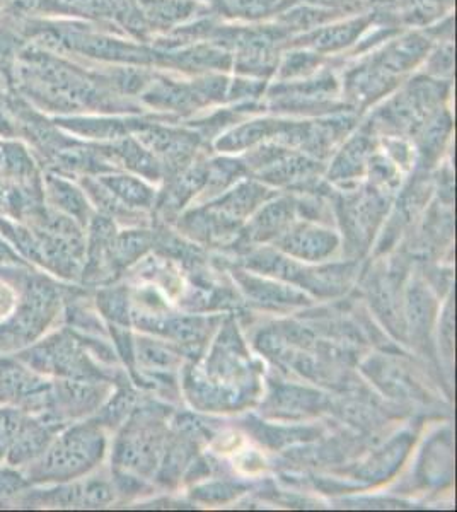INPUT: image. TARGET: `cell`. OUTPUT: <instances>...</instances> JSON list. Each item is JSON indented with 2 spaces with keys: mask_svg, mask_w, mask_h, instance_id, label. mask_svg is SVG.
I'll list each match as a JSON object with an SVG mask.
<instances>
[{
  "mask_svg": "<svg viewBox=\"0 0 457 512\" xmlns=\"http://www.w3.org/2000/svg\"><path fill=\"white\" fill-rule=\"evenodd\" d=\"M456 0H389L381 9L401 30H420L454 12Z\"/></svg>",
  "mask_w": 457,
  "mask_h": 512,
  "instance_id": "cell-7",
  "label": "cell"
},
{
  "mask_svg": "<svg viewBox=\"0 0 457 512\" xmlns=\"http://www.w3.org/2000/svg\"><path fill=\"white\" fill-rule=\"evenodd\" d=\"M215 18L226 23L258 24L277 18L287 0H209Z\"/></svg>",
  "mask_w": 457,
  "mask_h": 512,
  "instance_id": "cell-8",
  "label": "cell"
},
{
  "mask_svg": "<svg viewBox=\"0 0 457 512\" xmlns=\"http://www.w3.org/2000/svg\"><path fill=\"white\" fill-rule=\"evenodd\" d=\"M200 2H205V4H207V2H209V0H200Z\"/></svg>",
  "mask_w": 457,
  "mask_h": 512,
  "instance_id": "cell-12",
  "label": "cell"
},
{
  "mask_svg": "<svg viewBox=\"0 0 457 512\" xmlns=\"http://www.w3.org/2000/svg\"><path fill=\"white\" fill-rule=\"evenodd\" d=\"M343 65V57H335L333 64L314 76L296 81H270L263 94V110L277 117H328L352 111L342 99L340 69Z\"/></svg>",
  "mask_w": 457,
  "mask_h": 512,
  "instance_id": "cell-2",
  "label": "cell"
},
{
  "mask_svg": "<svg viewBox=\"0 0 457 512\" xmlns=\"http://www.w3.org/2000/svg\"><path fill=\"white\" fill-rule=\"evenodd\" d=\"M209 40L217 41L232 55L234 76L272 81L290 35L275 23L238 24L215 19Z\"/></svg>",
  "mask_w": 457,
  "mask_h": 512,
  "instance_id": "cell-1",
  "label": "cell"
},
{
  "mask_svg": "<svg viewBox=\"0 0 457 512\" xmlns=\"http://www.w3.org/2000/svg\"><path fill=\"white\" fill-rule=\"evenodd\" d=\"M335 57H324L307 48H285L272 81H296L318 74L319 70L333 64Z\"/></svg>",
  "mask_w": 457,
  "mask_h": 512,
  "instance_id": "cell-9",
  "label": "cell"
},
{
  "mask_svg": "<svg viewBox=\"0 0 457 512\" xmlns=\"http://www.w3.org/2000/svg\"><path fill=\"white\" fill-rule=\"evenodd\" d=\"M454 59H456L454 40L435 41L434 47L430 48L429 55L423 60L418 72L439 81L454 82V69H456Z\"/></svg>",
  "mask_w": 457,
  "mask_h": 512,
  "instance_id": "cell-10",
  "label": "cell"
},
{
  "mask_svg": "<svg viewBox=\"0 0 457 512\" xmlns=\"http://www.w3.org/2000/svg\"><path fill=\"white\" fill-rule=\"evenodd\" d=\"M137 6L151 30L152 41L209 12V4L200 0H137Z\"/></svg>",
  "mask_w": 457,
  "mask_h": 512,
  "instance_id": "cell-6",
  "label": "cell"
},
{
  "mask_svg": "<svg viewBox=\"0 0 457 512\" xmlns=\"http://www.w3.org/2000/svg\"><path fill=\"white\" fill-rule=\"evenodd\" d=\"M292 4H309V6L323 7V9L353 16V14H362V12L386 6L389 0H287V7Z\"/></svg>",
  "mask_w": 457,
  "mask_h": 512,
  "instance_id": "cell-11",
  "label": "cell"
},
{
  "mask_svg": "<svg viewBox=\"0 0 457 512\" xmlns=\"http://www.w3.org/2000/svg\"><path fill=\"white\" fill-rule=\"evenodd\" d=\"M376 23L374 11L353 14L347 18L335 19L323 24L316 30L307 31L294 36L287 43L289 47L307 48L321 53L324 57H340L347 55Z\"/></svg>",
  "mask_w": 457,
  "mask_h": 512,
  "instance_id": "cell-4",
  "label": "cell"
},
{
  "mask_svg": "<svg viewBox=\"0 0 457 512\" xmlns=\"http://www.w3.org/2000/svg\"><path fill=\"white\" fill-rule=\"evenodd\" d=\"M454 82L415 72L400 88L371 108L372 127H420L451 103Z\"/></svg>",
  "mask_w": 457,
  "mask_h": 512,
  "instance_id": "cell-3",
  "label": "cell"
},
{
  "mask_svg": "<svg viewBox=\"0 0 457 512\" xmlns=\"http://www.w3.org/2000/svg\"><path fill=\"white\" fill-rule=\"evenodd\" d=\"M157 52L159 70H169L181 76H202L212 72L231 74V52L217 41H193L180 47L157 48Z\"/></svg>",
  "mask_w": 457,
  "mask_h": 512,
  "instance_id": "cell-5",
  "label": "cell"
}]
</instances>
